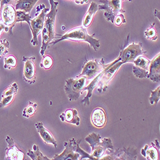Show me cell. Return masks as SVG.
<instances>
[{"label":"cell","mask_w":160,"mask_h":160,"mask_svg":"<svg viewBox=\"0 0 160 160\" xmlns=\"http://www.w3.org/2000/svg\"><path fill=\"white\" fill-rule=\"evenodd\" d=\"M85 141L89 143L91 148L90 154L87 153L80 148L79 145L77 148V151L80 154L79 160L88 159L90 160L99 159L104 156L106 152L110 149H113L112 141L109 138H102L101 135L96 132H92L85 138Z\"/></svg>","instance_id":"cell-1"},{"label":"cell","mask_w":160,"mask_h":160,"mask_svg":"<svg viewBox=\"0 0 160 160\" xmlns=\"http://www.w3.org/2000/svg\"><path fill=\"white\" fill-rule=\"evenodd\" d=\"M51 8L49 13L46 15L44 24L42 31V46L41 49V56H44L45 51L48 46L52 42L53 39L57 37L55 33V18L58 12V2L49 0Z\"/></svg>","instance_id":"cell-2"},{"label":"cell","mask_w":160,"mask_h":160,"mask_svg":"<svg viewBox=\"0 0 160 160\" xmlns=\"http://www.w3.org/2000/svg\"><path fill=\"white\" fill-rule=\"evenodd\" d=\"M57 36L59 37H57L56 41H52L50 44L55 45L62 41H63V40H70V41H72L87 42L96 51H97L100 47L99 40L95 38L92 35H89L87 32V28L83 27V26L74 28L62 36Z\"/></svg>","instance_id":"cell-3"},{"label":"cell","mask_w":160,"mask_h":160,"mask_svg":"<svg viewBox=\"0 0 160 160\" xmlns=\"http://www.w3.org/2000/svg\"><path fill=\"white\" fill-rule=\"evenodd\" d=\"M87 79L84 76H78L76 78H69L65 81L64 90L70 101H77L84 88L86 87Z\"/></svg>","instance_id":"cell-4"},{"label":"cell","mask_w":160,"mask_h":160,"mask_svg":"<svg viewBox=\"0 0 160 160\" xmlns=\"http://www.w3.org/2000/svg\"><path fill=\"white\" fill-rule=\"evenodd\" d=\"M10 0H2L0 4V24L9 28V35H12V29L16 24V10Z\"/></svg>","instance_id":"cell-5"},{"label":"cell","mask_w":160,"mask_h":160,"mask_svg":"<svg viewBox=\"0 0 160 160\" xmlns=\"http://www.w3.org/2000/svg\"><path fill=\"white\" fill-rule=\"evenodd\" d=\"M102 157L92 160H137V151L132 147L110 149Z\"/></svg>","instance_id":"cell-6"},{"label":"cell","mask_w":160,"mask_h":160,"mask_svg":"<svg viewBox=\"0 0 160 160\" xmlns=\"http://www.w3.org/2000/svg\"><path fill=\"white\" fill-rule=\"evenodd\" d=\"M124 64L118 57L113 62L108 64V66L103 71V73L99 80L98 86V91L99 93L104 92L108 88V83L111 81L113 77L115 75L117 71L121 68V66Z\"/></svg>","instance_id":"cell-7"},{"label":"cell","mask_w":160,"mask_h":160,"mask_svg":"<svg viewBox=\"0 0 160 160\" xmlns=\"http://www.w3.org/2000/svg\"><path fill=\"white\" fill-rule=\"evenodd\" d=\"M102 5H98L99 10H104V16L111 22L113 23L114 19L119 14H122L124 10H122V1L121 0H108V1H101Z\"/></svg>","instance_id":"cell-8"},{"label":"cell","mask_w":160,"mask_h":160,"mask_svg":"<svg viewBox=\"0 0 160 160\" xmlns=\"http://www.w3.org/2000/svg\"><path fill=\"white\" fill-rule=\"evenodd\" d=\"M80 142L81 139L76 140L74 138L65 142L63 151L60 154H56L52 160H79L80 154L77 151V148Z\"/></svg>","instance_id":"cell-9"},{"label":"cell","mask_w":160,"mask_h":160,"mask_svg":"<svg viewBox=\"0 0 160 160\" xmlns=\"http://www.w3.org/2000/svg\"><path fill=\"white\" fill-rule=\"evenodd\" d=\"M108 65L104 64V58L99 61L97 60H90L86 62L83 68V71L79 76H84L88 80L94 79L99 74L104 70Z\"/></svg>","instance_id":"cell-10"},{"label":"cell","mask_w":160,"mask_h":160,"mask_svg":"<svg viewBox=\"0 0 160 160\" xmlns=\"http://www.w3.org/2000/svg\"><path fill=\"white\" fill-rule=\"evenodd\" d=\"M144 53L141 43L132 42L123 48L118 57L121 58L123 63H132L137 58L143 55Z\"/></svg>","instance_id":"cell-11"},{"label":"cell","mask_w":160,"mask_h":160,"mask_svg":"<svg viewBox=\"0 0 160 160\" xmlns=\"http://www.w3.org/2000/svg\"><path fill=\"white\" fill-rule=\"evenodd\" d=\"M48 11V8H44L40 12L39 15L37 16L35 19L30 20V29L33 34V38L31 41V43L33 46H36L38 44L37 37L42 31L45 17L47 14V12Z\"/></svg>","instance_id":"cell-12"},{"label":"cell","mask_w":160,"mask_h":160,"mask_svg":"<svg viewBox=\"0 0 160 160\" xmlns=\"http://www.w3.org/2000/svg\"><path fill=\"white\" fill-rule=\"evenodd\" d=\"M132 63H134L132 72L137 78L140 79L148 78L151 63L150 60L142 55L137 58Z\"/></svg>","instance_id":"cell-13"},{"label":"cell","mask_w":160,"mask_h":160,"mask_svg":"<svg viewBox=\"0 0 160 160\" xmlns=\"http://www.w3.org/2000/svg\"><path fill=\"white\" fill-rule=\"evenodd\" d=\"M35 57H23L22 62L24 63L23 79L29 84H33L36 80V70L35 65Z\"/></svg>","instance_id":"cell-14"},{"label":"cell","mask_w":160,"mask_h":160,"mask_svg":"<svg viewBox=\"0 0 160 160\" xmlns=\"http://www.w3.org/2000/svg\"><path fill=\"white\" fill-rule=\"evenodd\" d=\"M5 140L8 143L5 151V160H25V154L18 148L14 140L7 136Z\"/></svg>","instance_id":"cell-15"},{"label":"cell","mask_w":160,"mask_h":160,"mask_svg":"<svg viewBox=\"0 0 160 160\" xmlns=\"http://www.w3.org/2000/svg\"><path fill=\"white\" fill-rule=\"evenodd\" d=\"M159 143L158 140L151 142V145H145L141 150V154L148 160H158L159 154Z\"/></svg>","instance_id":"cell-16"},{"label":"cell","mask_w":160,"mask_h":160,"mask_svg":"<svg viewBox=\"0 0 160 160\" xmlns=\"http://www.w3.org/2000/svg\"><path fill=\"white\" fill-rule=\"evenodd\" d=\"M148 78L154 82L160 81V54H158L151 61Z\"/></svg>","instance_id":"cell-17"},{"label":"cell","mask_w":160,"mask_h":160,"mask_svg":"<svg viewBox=\"0 0 160 160\" xmlns=\"http://www.w3.org/2000/svg\"><path fill=\"white\" fill-rule=\"evenodd\" d=\"M35 128L39 133L40 136L41 137L42 140H44V143H49L52 144L54 145L55 148H57V143L55 140V138L53 137L52 135V133L48 131L44 126L42 122H38L35 124Z\"/></svg>","instance_id":"cell-18"},{"label":"cell","mask_w":160,"mask_h":160,"mask_svg":"<svg viewBox=\"0 0 160 160\" xmlns=\"http://www.w3.org/2000/svg\"><path fill=\"white\" fill-rule=\"evenodd\" d=\"M60 118L62 122L75 124L76 126H79L80 124V118L76 109L69 108L66 110L60 115Z\"/></svg>","instance_id":"cell-19"},{"label":"cell","mask_w":160,"mask_h":160,"mask_svg":"<svg viewBox=\"0 0 160 160\" xmlns=\"http://www.w3.org/2000/svg\"><path fill=\"white\" fill-rule=\"evenodd\" d=\"M91 121L97 128L104 127L106 122V116L104 110L101 108H96L92 113Z\"/></svg>","instance_id":"cell-20"},{"label":"cell","mask_w":160,"mask_h":160,"mask_svg":"<svg viewBox=\"0 0 160 160\" xmlns=\"http://www.w3.org/2000/svg\"><path fill=\"white\" fill-rule=\"evenodd\" d=\"M98 10H99L98 5L96 2H91L88 11L86 12V14L83 18V27L86 28L88 27V26L91 24L93 19H94V17L96 14V13Z\"/></svg>","instance_id":"cell-21"},{"label":"cell","mask_w":160,"mask_h":160,"mask_svg":"<svg viewBox=\"0 0 160 160\" xmlns=\"http://www.w3.org/2000/svg\"><path fill=\"white\" fill-rule=\"evenodd\" d=\"M38 0H19L16 4V11H22L26 13H30L33 6Z\"/></svg>","instance_id":"cell-22"},{"label":"cell","mask_w":160,"mask_h":160,"mask_svg":"<svg viewBox=\"0 0 160 160\" xmlns=\"http://www.w3.org/2000/svg\"><path fill=\"white\" fill-rule=\"evenodd\" d=\"M27 155L32 160H52L49 159L48 157L43 155V154L40 151L38 147L34 144L33 145L32 150H28L27 152Z\"/></svg>","instance_id":"cell-23"},{"label":"cell","mask_w":160,"mask_h":160,"mask_svg":"<svg viewBox=\"0 0 160 160\" xmlns=\"http://www.w3.org/2000/svg\"><path fill=\"white\" fill-rule=\"evenodd\" d=\"M37 104L32 101H28L27 106L22 112V116L25 118H30L35 115L37 112Z\"/></svg>","instance_id":"cell-24"},{"label":"cell","mask_w":160,"mask_h":160,"mask_svg":"<svg viewBox=\"0 0 160 160\" xmlns=\"http://www.w3.org/2000/svg\"><path fill=\"white\" fill-rule=\"evenodd\" d=\"M18 91V85L17 83L16 82L13 83L12 85L7 87L5 90L3 92L2 98H4L11 96H16Z\"/></svg>","instance_id":"cell-25"},{"label":"cell","mask_w":160,"mask_h":160,"mask_svg":"<svg viewBox=\"0 0 160 160\" xmlns=\"http://www.w3.org/2000/svg\"><path fill=\"white\" fill-rule=\"evenodd\" d=\"M16 21L15 24H16L18 22H27L30 28V20H31V16L30 13H26L22 11H16Z\"/></svg>","instance_id":"cell-26"},{"label":"cell","mask_w":160,"mask_h":160,"mask_svg":"<svg viewBox=\"0 0 160 160\" xmlns=\"http://www.w3.org/2000/svg\"><path fill=\"white\" fill-rule=\"evenodd\" d=\"M17 58L14 55H10L4 59V68L5 69L14 68L17 66Z\"/></svg>","instance_id":"cell-27"},{"label":"cell","mask_w":160,"mask_h":160,"mask_svg":"<svg viewBox=\"0 0 160 160\" xmlns=\"http://www.w3.org/2000/svg\"><path fill=\"white\" fill-rule=\"evenodd\" d=\"M154 25H155L154 23L151 24L149 27L145 31V33H144L145 37L149 39V40H152V41H156V40L158 39L157 32L154 28Z\"/></svg>","instance_id":"cell-28"},{"label":"cell","mask_w":160,"mask_h":160,"mask_svg":"<svg viewBox=\"0 0 160 160\" xmlns=\"http://www.w3.org/2000/svg\"><path fill=\"white\" fill-rule=\"evenodd\" d=\"M52 65L53 60L52 57L49 55H46L45 56H43V58L42 60L41 64H40V66L45 70H49L51 68Z\"/></svg>","instance_id":"cell-29"},{"label":"cell","mask_w":160,"mask_h":160,"mask_svg":"<svg viewBox=\"0 0 160 160\" xmlns=\"http://www.w3.org/2000/svg\"><path fill=\"white\" fill-rule=\"evenodd\" d=\"M160 99V86L151 92V95L149 98V102L151 104H156Z\"/></svg>","instance_id":"cell-30"},{"label":"cell","mask_w":160,"mask_h":160,"mask_svg":"<svg viewBox=\"0 0 160 160\" xmlns=\"http://www.w3.org/2000/svg\"><path fill=\"white\" fill-rule=\"evenodd\" d=\"M9 46V42L7 39H3L0 41V58L3 55H6L8 52Z\"/></svg>","instance_id":"cell-31"},{"label":"cell","mask_w":160,"mask_h":160,"mask_svg":"<svg viewBox=\"0 0 160 160\" xmlns=\"http://www.w3.org/2000/svg\"><path fill=\"white\" fill-rule=\"evenodd\" d=\"M14 97L15 96H11L2 98L1 102H0V108H3L6 107V106H8L10 104H11L13 100H14Z\"/></svg>","instance_id":"cell-32"},{"label":"cell","mask_w":160,"mask_h":160,"mask_svg":"<svg viewBox=\"0 0 160 160\" xmlns=\"http://www.w3.org/2000/svg\"><path fill=\"white\" fill-rule=\"evenodd\" d=\"M126 22V20L123 14H119L118 15H117L113 21V24H115V25L117 26H121L122 23L124 24Z\"/></svg>","instance_id":"cell-33"},{"label":"cell","mask_w":160,"mask_h":160,"mask_svg":"<svg viewBox=\"0 0 160 160\" xmlns=\"http://www.w3.org/2000/svg\"><path fill=\"white\" fill-rule=\"evenodd\" d=\"M3 32H9V28L7 27L3 24H0V37Z\"/></svg>","instance_id":"cell-34"},{"label":"cell","mask_w":160,"mask_h":160,"mask_svg":"<svg viewBox=\"0 0 160 160\" xmlns=\"http://www.w3.org/2000/svg\"><path fill=\"white\" fill-rule=\"evenodd\" d=\"M87 160H90V159H87Z\"/></svg>","instance_id":"cell-35"}]
</instances>
